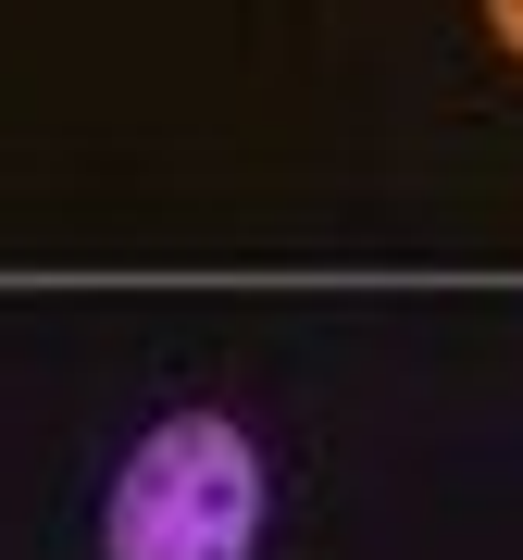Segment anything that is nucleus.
<instances>
[{"label": "nucleus", "mask_w": 523, "mask_h": 560, "mask_svg": "<svg viewBox=\"0 0 523 560\" xmlns=\"http://www.w3.org/2000/svg\"><path fill=\"white\" fill-rule=\"evenodd\" d=\"M262 548V448L224 411H175L125 448L101 560H249Z\"/></svg>", "instance_id": "f257e3e1"}, {"label": "nucleus", "mask_w": 523, "mask_h": 560, "mask_svg": "<svg viewBox=\"0 0 523 560\" xmlns=\"http://www.w3.org/2000/svg\"><path fill=\"white\" fill-rule=\"evenodd\" d=\"M486 25H499V50H523V0H486Z\"/></svg>", "instance_id": "f03ea898"}]
</instances>
